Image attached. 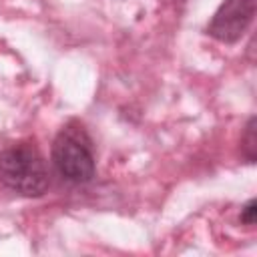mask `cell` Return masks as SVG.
<instances>
[{"label":"cell","mask_w":257,"mask_h":257,"mask_svg":"<svg viewBox=\"0 0 257 257\" xmlns=\"http://www.w3.org/2000/svg\"><path fill=\"white\" fill-rule=\"evenodd\" d=\"M0 181L18 195L40 197L48 187L42 155L30 143H18L0 153Z\"/></svg>","instance_id":"cell-1"},{"label":"cell","mask_w":257,"mask_h":257,"mask_svg":"<svg viewBox=\"0 0 257 257\" xmlns=\"http://www.w3.org/2000/svg\"><path fill=\"white\" fill-rule=\"evenodd\" d=\"M52 163L68 183H88L94 177L92 141L78 122H68L56 135Z\"/></svg>","instance_id":"cell-2"},{"label":"cell","mask_w":257,"mask_h":257,"mask_svg":"<svg viewBox=\"0 0 257 257\" xmlns=\"http://www.w3.org/2000/svg\"><path fill=\"white\" fill-rule=\"evenodd\" d=\"M253 16L255 0H225L211 18L207 32L219 42L233 44L247 32Z\"/></svg>","instance_id":"cell-3"},{"label":"cell","mask_w":257,"mask_h":257,"mask_svg":"<svg viewBox=\"0 0 257 257\" xmlns=\"http://www.w3.org/2000/svg\"><path fill=\"white\" fill-rule=\"evenodd\" d=\"M243 153L249 163L255 161V118L251 116L247 126H245V137H243Z\"/></svg>","instance_id":"cell-4"},{"label":"cell","mask_w":257,"mask_h":257,"mask_svg":"<svg viewBox=\"0 0 257 257\" xmlns=\"http://www.w3.org/2000/svg\"><path fill=\"white\" fill-rule=\"evenodd\" d=\"M255 213H257V203L255 199H251L243 209H241V221L245 225H255Z\"/></svg>","instance_id":"cell-5"}]
</instances>
